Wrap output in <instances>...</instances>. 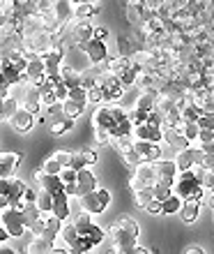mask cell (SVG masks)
Returning <instances> with one entry per match:
<instances>
[{
    "instance_id": "6da1fadb",
    "label": "cell",
    "mask_w": 214,
    "mask_h": 254,
    "mask_svg": "<svg viewBox=\"0 0 214 254\" xmlns=\"http://www.w3.org/2000/svg\"><path fill=\"white\" fill-rule=\"evenodd\" d=\"M173 192L180 194L182 199H201L203 185L196 181L194 171L187 169V171H177V176H175V181H173Z\"/></svg>"
},
{
    "instance_id": "7a4b0ae2",
    "label": "cell",
    "mask_w": 214,
    "mask_h": 254,
    "mask_svg": "<svg viewBox=\"0 0 214 254\" xmlns=\"http://www.w3.org/2000/svg\"><path fill=\"white\" fill-rule=\"evenodd\" d=\"M0 224L5 227V231L9 234V238H21V236L28 231L21 208H12V206L2 208V210H0Z\"/></svg>"
},
{
    "instance_id": "3957f363",
    "label": "cell",
    "mask_w": 214,
    "mask_h": 254,
    "mask_svg": "<svg viewBox=\"0 0 214 254\" xmlns=\"http://www.w3.org/2000/svg\"><path fill=\"white\" fill-rule=\"evenodd\" d=\"M79 201H81V210H86L90 215H101L106 210L108 203H111V192L104 188H97L92 192L79 196Z\"/></svg>"
},
{
    "instance_id": "277c9868",
    "label": "cell",
    "mask_w": 214,
    "mask_h": 254,
    "mask_svg": "<svg viewBox=\"0 0 214 254\" xmlns=\"http://www.w3.org/2000/svg\"><path fill=\"white\" fill-rule=\"evenodd\" d=\"M97 190V176L90 171V167L79 169L76 171V183H74V196H83V194Z\"/></svg>"
},
{
    "instance_id": "5b68a950",
    "label": "cell",
    "mask_w": 214,
    "mask_h": 254,
    "mask_svg": "<svg viewBox=\"0 0 214 254\" xmlns=\"http://www.w3.org/2000/svg\"><path fill=\"white\" fill-rule=\"evenodd\" d=\"M79 49L86 51V56H87V61L90 63H101V61H106V56H108L106 42L97 40V37H92V40H87V42H81Z\"/></svg>"
},
{
    "instance_id": "8992f818",
    "label": "cell",
    "mask_w": 214,
    "mask_h": 254,
    "mask_svg": "<svg viewBox=\"0 0 214 254\" xmlns=\"http://www.w3.org/2000/svg\"><path fill=\"white\" fill-rule=\"evenodd\" d=\"M136 139H145V141H152V143H161L164 141V134H161V127L152 125V123H136L134 125V132H131Z\"/></svg>"
},
{
    "instance_id": "52a82bcc",
    "label": "cell",
    "mask_w": 214,
    "mask_h": 254,
    "mask_svg": "<svg viewBox=\"0 0 214 254\" xmlns=\"http://www.w3.org/2000/svg\"><path fill=\"white\" fill-rule=\"evenodd\" d=\"M7 123L12 125L14 132L26 134V132H30V129H33V125H35V116L30 114V111H26L23 107H19V109H16V114H14Z\"/></svg>"
},
{
    "instance_id": "ba28073f",
    "label": "cell",
    "mask_w": 214,
    "mask_h": 254,
    "mask_svg": "<svg viewBox=\"0 0 214 254\" xmlns=\"http://www.w3.org/2000/svg\"><path fill=\"white\" fill-rule=\"evenodd\" d=\"M92 127H104L108 132H113L115 127V114H113V107L111 104H104L99 107L97 111L92 114Z\"/></svg>"
},
{
    "instance_id": "9c48e42d",
    "label": "cell",
    "mask_w": 214,
    "mask_h": 254,
    "mask_svg": "<svg viewBox=\"0 0 214 254\" xmlns=\"http://www.w3.org/2000/svg\"><path fill=\"white\" fill-rule=\"evenodd\" d=\"M21 162L23 153H0V178H12Z\"/></svg>"
},
{
    "instance_id": "30bf717a",
    "label": "cell",
    "mask_w": 214,
    "mask_h": 254,
    "mask_svg": "<svg viewBox=\"0 0 214 254\" xmlns=\"http://www.w3.org/2000/svg\"><path fill=\"white\" fill-rule=\"evenodd\" d=\"M51 213L55 217H60L62 222L69 220V213H72V206H69V194L62 190V192L53 194V206H51Z\"/></svg>"
},
{
    "instance_id": "8fae6325",
    "label": "cell",
    "mask_w": 214,
    "mask_h": 254,
    "mask_svg": "<svg viewBox=\"0 0 214 254\" xmlns=\"http://www.w3.org/2000/svg\"><path fill=\"white\" fill-rule=\"evenodd\" d=\"M177 213H180L182 222H187V224L196 222L198 213H201V199H182V206Z\"/></svg>"
},
{
    "instance_id": "7c38bea8",
    "label": "cell",
    "mask_w": 214,
    "mask_h": 254,
    "mask_svg": "<svg viewBox=\"0 0 214 254\" xmlns=\"http://www.w3.org/2000/svg\"><path fill=\"white\" fill-rule=\"evenodd\" d=\"M134 176L138 178V183H141L143 188L154 185V181H157V174H154V169H152V162H145V160L134 167Z\"/></svg>"
},
{
    "instance_id": "4fadbf2b",
    "label": "cell",
    "mask_w": 214,
    "mask_h": 254,
    "mask_svg": "<svg viewBox=\"0 0 214 254\" xmlns=\"http://www.w3.org/2000/svg\"><path fill=\"white\" fill-rule=\"evenodd\" d=\"M152 169H154V174H157V178H175V176H177V164H175V160H166V157L152 162Z\"/></svg>"
},
{
    "instance_id": "5bb4252c",
    "label": "cell",
    "mask_w": 214,
    "mask_h": 254,
    "mask_svg": "<svg viewBox=\"0 0 214 254\" xmlns=\"http://www.w3.org/2000/svg\"><path fill=\"white\" fill-rule=\"evenodd\" d=\"M53 16L58 23H69L74 19V5L72 0H55L53 7Z\"/></svg>"
},
{
    "instance_id": "9a60e30c",
    "label": "cell",
    "mask_w": 214,
    "mask_h": 254,
    "mask_svg": "<svg viewBox=\"0 0 214 254\" xmlns=\"http://www.w3.org/2000/svg\"><path fill=\"white\" fill-rule=\"evenodd\" d=\"M60 81L67 88H76V86H81V72L76 69V67L67 65V63H62V67H60Z\"/></svg>"
},
{
    "instance_id": "2e32d148",
    "label": "cell",
    "mask_w": 214,
    "mask_h": 254,
    "mask_svg": "<svg viewBox=\"0 0 214 254\" xmlns=\"http://www.w3.org/2000/svg\"><path fill=\"white\" fill-rule=\"evenodd\" d=\"M51 250H53V243L51 241H46L44 236H33V241L28 243L23 252H28V254H46V252H51Z\"/></svg>"
},
{
    "instance_id": "e0dca14e",
    "label": "cell",
    "mask_w": 214,
    "mask_h": 254,
    "mask_svg": "<svg viewBox=\"0 0 214 254\" xmlns=\"http://www.w3.org/2000/svg\"><path fill=\"white\" fill-rule=\"evenodd\" d=\"M33 44H35V51H37V56L44 54V51H48V49L53 47V35L46 33V30H40V33L33 37Z\"/></svg>"
},
{
    "instance_id": "ac0fdd59",
    "label": "cell",
    "mask_w": 214,
    "mask_h": 254,
    "mask_svg": "<svg viewBox=\"0 0 214 254\" xmlns=\"http://www.w3.org/2000/svg\"><path fill=\"white\" fill-rule=\"evenodd\" d=\"M19 100H14V97H9V95H5L2 97V102H0V121H9L14 114H16V109H19Z\"/></svg>"
},
{
    "instance_id": "d6986e66",
    "label": "cell",
    "mask_w": 214,
    "mask_h": 254,
    "mask_svg": "<svg viewBox=\"0 0 214 254\" xmlns=\"http://www.w3.org/2000/svg\"><path fill=\"white\" fill-rule=\"evenodd\" d=\"M74 123H76L74 118H67V116H62V118H55V121L51 123V127H48V129H51V134L60 136V134H65V132H69V129H72Z\"/></svg>"
},
{
    "instance_id": "ffe728a7",
    "label": "cell",
    "mask_w": 214,
    "mask_h": 254,
    "mask_svg": "<svg viewBox=\"0 0 214 254\" xmlns=\"http://www.w3.org/2000/svg\"><path fill=\"white\" fill-rule=\"evenodd\" d=\"M152 199H154L152 185H147V188H141V190H134V203H136L138 208H145Z\"/></svg>"
},
{
    "instance_id": "44dd1931",
    "label": "cell",
    "mask_w": 214,
    "mask_h": 254,
    "mask_svg": "<svg viewBox=\"0 0 214 254\" xmlns=\"http://www.w3.org/2000/svg\"><path fill=\"white\" fill-rule=\"evenodd\" d=\"M62 111H65V116L67 118H79L83 111H86V104H79V102H74V100H65L62 102Z\"/></svg>"
},
{
    "instance_id": "7402d4cb",
    "label": "cell",
    "mask_w": 214,
    "mask_h": 254,
    "mask_svg": "<svg viewBox=\"0 0 214 254\" xmlns=\"http://www.w3.org/2000/svg\"><path fill=\"white\" fill-rule=\"evenodd\" d=\"M164 203V213L166 215H173V213H177L180 210V206H182V196L180 194H171V196H166V199L161 201Z\"/></svg>"
},
{
    "instance_id": "603a6c76",
    "label": "cell",
    "mask_w": 214,
    "mask_h": 254,
    "mask_svg": "<svg viewBox=\"0 0 214 254\" xmlns=\"http://www.w3.org/2000/svg\"><path fill=\"white\" fill-rule=\"evenodd\" d=\"M125 19L129 23H141L143 21V5H125Z\"/></svg>"
},
{
    "instance_id": "cb8c5ba5",
    "label": "cell",
    "mask_w": 214,
    "mask_h": 254,
    "mask_svg": "<svg viewBox=\"0 0 214 254\" xmlns=\"http://www.w3.org/2000/svg\"><path fill=\"white\" fill-rule=\"evenodd\" d=\"M175 164H177V171H187V169L194 167L189 148H184V150H177V155H175Z\"/></svg>"
},
{
    "instance_id": "d4e9b609",
    "label": "cell",
    "mask_w": 214,
    "mask_h": 254,
    "mask_svg": "<svg viewBox=\"0 0 214 254\" xmlns=\"http://www.w3.org/2000/svg\"><path fill=\"white\" fill-rule=\"evenodd\" d=\"M118 76H120V81H122V86L125 88H134L136 86V76H138V69L131 65V67H127L125 72L118 74Z\"/></svg>"
},
{
    "instance_id": "484cf974",
    "label": "cell",
    "mask_w": 214,
    "mask_h": 254,
    "mask_svg": "<svg viewBox=\"0 0 214 254\" xmlns=\"http://www.w3.org/2000/svg\"><path fill=\"white\" fill-rule=\"evenodd\" d=\"M21 213H23V220H26V227H28L30 222H35L40 217V208H37V203H23Z\"/></svg>"
},
{
    "instance_id": "4316f807",
    "label": "cell",
    "mask_w": 214,
    "mask_h": 254,
    "mask_svg": "<svg viewBox=\"0 0 214 254\" xmlns=\"http://www.w3.org/2000/svg\"><path fill=\"white\" fill-rule=\"evenodd\" d=\"M134 42L129 40L127 35H120L118 37V56H131V51H134Z\"/></svg>"
},
{
    "instance_id": "83f0119b",
    "label": "cell",
    "mask_w": 214,
    "mask_h": 254,
    "mask_svg": "<svg viewBox=\"0 0 214 254\" xmlns=\"http://www.w3.org/2000/svg\"><path fill=\"white\" fill-rule=\"evenodd\" d=\"M92 136L97 146H108L111 143V132L104 129V127H92Z\"/></svg>"
},
{
    "instance_id": "f1b7e54d",
    "label": "cell",
    "mask_w": 214,
    "mask_h": 254,
    "mask_svg": "<svg viewBox=\"0 0 214 254\" xmlns=\"http://www.w3.org/2000/svg\"><path fill=\"white\" fill-rule=\"evenodd\" d=\"M122 160H125V164H127L129 169H134L136 164H141V162H143V157L138 155V150H136V148H129V150H125V153H122Z\"/></svg>"
},
{
    "instance_id": "f546056e",
    "label": "cell",
    "mask_w": 214,
    "mask_h": 254,
    "mask_svg": "<svg viewBox=\"0 0 214 254\" xmlns=\"http://www.w3.org/2000/svg\"><path fill=\"white\" fill-rule=\"evenodd\" d=\"M90 250H92V245H90L86 238H81V236L69 245V254H86V252H90Z\"/></svg>"
},
{
    "instance_id": "4dcf8cb0",
    "label": "cell",
    "mask_w": 214,
    "mask_h": 254,
    "mask_svg": "<svg viewBox=\"0 0 214 254\" xmlns=\"http://www.w3.org/2000/svg\"><path fill=\"white\" fill-rule=\"evenodd\" d=\"M67 100H74V102H79V104H86L87 107V90L86 88H69V95H67Z\"/></svg>"
},
{
    "instance_id": "1f68e13d",
    "label": "cell",
    "mask_w": 214,
    "mask_h": 254,
    "mask_svg": "<svg viewBox=\"0 0 214 254\" xmlns=\"http://www.w3.org/2000/svg\"><path fill=\"white\" fill-rule=\"evenodd\" d=\"M79 155H81V160H83L86 167H92V164H97V160H99L97 150H92V148H86V150H81Z\"/></svg>"
},
{
    "instance_id": "d6a6232c",
    "label": "cell",
    "mask_w": 214,
    "mask_h": 254,
    "mask_svg": "<svg viewBox=\"0 0 214 254\" xmlns=\"http://www.w3.org/2000/svg\"><path fill=\"white\" fill-rule=\"evenodd\" d=\"M74 16H76V19L92 16V2H79V5H74Z\"/></svg>"
},
{
    "instance_id": "836d02e7",
    "label": "cell",
    "mask_w": 214,
    "mask_h": 254,
    "mask_svg": "<svg viewBox=\"0 0 214 254\" xmlns=\"http://www.w3.org/2000/svg\"><path fill=\"white\" fill-rule=\"evenodd\" d=\"M46 114H48V118H62L65 116V111H62V102L60 100H55V102H51V104H46Z\"/></svg>"
},
{
    "instance_id": "e575fe53",
    "label": "cell",
    "mask_w": 214,
    "mask_h": 254,
    "mask_svg": "<svg viewBox=\"0 0 214 254\" xmlns=\"http://www.w3.org/2000/svg\"><path fill=\"white\" fill-rule=\"evenodd\" d=\"M104 102V93H101L99 86L87 88V104H101Z\"/></svg>"
},
{
    "instance_id": "d590c367",
    "label": "cell",
    "mask_w": 214,
    "mask_h": 254,
    "mask_svg": "<svg viewBox=\"0 0 214 254\" xmlns=\"http://www.w3.org/2000/svg\"><path fill=\"white\" fill-rule=\"evenodd\" d=\"M42 169H44L46 174H60V171H62V164H60L58 160H55L53 155H51V157H48V160L44 162V164H42Z\"/></svg>"
},
{
    "instance_id": "8d00e7d4",
    "label": "cell",
    "mask_w": 214,
    "mask_h": 254,
    "mask_svg": "<svg viewBox=\"0 0 214 254\" xmlns=\"http://www.w3.org/2000/svg\"><path fill=\"white\" fill-rule=\"evenodd\" d=\"M44 229H46V220H42V217H37L35 222L28 224V231H30L33 236H42L44 234Z\"/></svg>"
},
{
    "instance_id": "74e56055",
    "label": "cell",
    "mask_w": 214,
    "mask_h": 254,
    "mask_svg": "<svg viewBox=\"0 0 214 254\" xmlns=\"http://www.w3.org/2000/svg\"><path fill=\"white\" fill-rule=\"evenodd\" d=\"M198 127H208V129H214V114H210V111H201V116H198Z\"/></svg>"
},
{
    "instance_id": "f35d334b",
    "label": "cell",
    "mask_w": 214,
    "mask_h": 254,
    "mask_svg": "<svg viewBox=\"0 0 214 254\" xmlns=\"http://www.w3.org/2000/svg\"><path fill=\"white\" fill-rule=\"evenodd\" d=\"M53 93H55V100L65 102V100H67V95H69V88L65 86L62 81H55V83H53Z\"/></svg>"
},
{
    "instance_id": "ab89813d",
    "label": "cell",
    "mask_w": 214,
    "mask_h": 254,
    "mask_svg": "<svg viewBox=\"0 0 214 254\" xmlns=\"http://www.w3.org/2000/svg\"><path fill=\"white\" fill-rule=\"evenodd\" d=\"M72 155H74V153H69V150L60 148V150H55V153H53V157L60 162L62 167H69V164H72Z\"/></svg>"
},
{
    "instance_id": "60d3db41",
    "label": "cell",
    "mask_w": 214,
    "mask_h": 254,
    "mask_svg": "<svg viewBox=\"0 0 214 254\" xmlns=\"http://www.w3.org/2000/svg\"><path fill=\"white\" fill-rule=\"evenodd\" d=\"M60 181L67 185V183H76V169H72V167H62V171L60 174Z\"/></svg>"
},
{
    "instance_id": "b9f144b4",
    "label": "cell",
    "mask_w": 214,
    "mask_h": 254,
    "mask_svg": "<svg viewBox=\"0 0 214 254\" xmlns=\"http://www.w3.org/2000/svg\"><path fill=\"white\" fill-rule=\"evenodd\" d=\"M143 210H145V213H150V215H161V213H164V203H161L159 199H152L145 208H143Z\"/></svg>"
},
{
    "instance_id": "7bdbcfd3",
    "label": "cell",
    "mask_w": 214,
    "mask_h": 254,
    "mask_svg": "<svg viewBox=\"0 0 214 254\" xmlns=\"http://www.w3.org/2000/svg\"><path fill=\"white\" fill-rule=\"evenodd\" d=\"M145 162H157V160H161V146L159 143H152L150 146V150H147V155L143 157Z\"/></svg>"
},
{
    "instance_id": "ee69618b",
    "label": "cell",
    "mask_w": 214,
    "mask_h": 254,
    "mask_svg": "<svg viewBox=\"0 0 214 254\" xmlns=\"http://www.w3.org/2000/svg\"><path fill=\"white\" fill-rule=\"evenodd\" d=\"M210 141H214V129L201 127V129H198V139H196V143H210Z\"/></svg>"
},
{
    "instance_id": "f6af8a7d",
    "label": "cell",
    "mask_w": 214,
    "mask_h": 254,
    "mask_svg": "<svg viewBox=\"0 0 214 254\" xmlns=\"http://www.w3.org/2000/svg\"><path fill=\"white\" fill-rule=\"evenodd\" d=\"M21 107L26 109V111H30L33 116L40 114V109H42V102H33V100H23L21 102Z\"/></svg>"
},
{
    "instance_id": "bcb514c9",
    "label": "cell",
    "mask_w": 214,
    "mask_h": 254,
    "mask_svg": "<svg viewBox=\"0 0 214 254\" xmlns=\"http://www.w3.org/2000/svg\"><path fill=\"white\" fill-rule=\"evenodd\" d=\"M55 0H37V12H53Z\"/></svg>"
},
{
    "instance_id": "7dc6e473",
    "label": "cell",
    "mask_w": 214,
    "mask_h": 254,
    "mask_svg": "<svg viewBox=\"0 0 214 254\" xmlns=\"http://www.w3.org/2000/svg\"><path fill=\"white\" fill-rule=\"evenodd\" d=\"M21 201H23V203H35V201H37V190H33V188H26V192H23V196H21Z\"/></svg>"
},
{
    "instance_id": "c3c4849f",
    "label": "cell",
    "mask_w": 214,
    "mask_h": 254,
    "mask_svg": "<svg viewBox=\"0 0 214 254\" xmlns=\"http://www.w3.org/2000/svg\"><path fill=\"white\" fill-rule=\"evenodd\" d=\"M203 188H214V171H210L205 167V174H203Z\"/></svg>"
},
{
    "instance_id": "681fc988",
    "label": "cell",
    "mask_w": 214,
    "mask_h": 254,
    "mask_svg": "<svg viewBox=\"0 0 214 254\" xmlns=\"http://www.w3.org/2000/svg\"><path fill=\"white\" fill-rule=\"evenodd\" d=\"M175 155H177V150H175L171 143H166V148H161V157H166V160H175Z\"/></svg>"
},
{
    "instance_id": "f907efd6",
    "label": "cell",
    "mask_w": 214,
    "mask_h": 254,
    "mask_svg": "<svg viewBox=\"0 0 214 254\" xmlns=\"http://www.w3.org/2000/svg\"><path fill=\"white\" fill-rule=\"evenodd\" d=\"M92 37H97V40H106L108 30H106V28H101V26H94L92 28Z\"/></svg>"
},
{
    "instance_id": "816d5d0a",
    "label": "cell",
    "mask_w": 214,
    "mask_h": 254,
    "mask_svg": "<svg viewBox=\"0 0 214 254\" xmlns=\"http://www.w3.org/2000/svg\"><path fill=\"white\" fill-rule=\"evenodd\" d=\"M184 254H205V248H201V245H189V248H184Z\"/></svg>"
},
{
    "instance_id": "f5cc1de1",
    "label": "cell",
    "mask_w": 214,
    "mask_h": 254,
    "mask_svg": "<svg viewBox=\"0 0 214 254\" xmlns=\"http://www.w3.org/2000/svg\"><path fill=\"white\" fill-rule=\"evenodd\" d=\"M19 250H14V248H7L5 243H0V254H16Z\"/></svg>"
},
{
    "instance_id": "db71d44e",
    "label": "cell",
    "mask_w": 214,
    "mask_h": 254,
    "mask_svg": "<svg viewBox=\"0 0 214 254\" xmlns=\"http://www.w3.org/2000/svg\"><path fill=\"white\" fill-rule=\"evenodd\" d=\"M7 241H9V234H7L5 227L0 224V243H7Z\"/></svg>"
},
{
    "instance_id": "11a10c76",
    "label": "cell",
    "mask_w": 214,
    "mask_h": 254,
    "mask_svg": "<svg viewBox=\"0 0 214 254\" xmlns=\"http://www.w3.org/2000/svg\"><path fill=\"white\" fill-rule=\"evenodd\" d=\"M212 220H214V210H212Z\"/></svg>"
}]
</instances>
